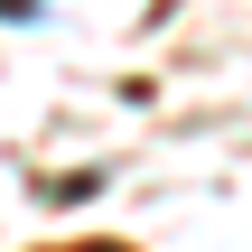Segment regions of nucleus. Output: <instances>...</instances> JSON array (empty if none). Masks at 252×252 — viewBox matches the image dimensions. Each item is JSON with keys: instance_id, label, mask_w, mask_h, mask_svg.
<instances>
[{"instance_id": "nucleus-1", "label": "nucleus", "mask_w": 252, "mask_h": 252, "mask_svg": "<svg viewBox=\"0 0 252 252\" xmlns=\"http://www.w3.org/2000/svg\"><path fill=\"white\" fill-rule=\"evenodd\" d=\"M84 252H122V243H84Z\"/></svg>"}]
</instances>
